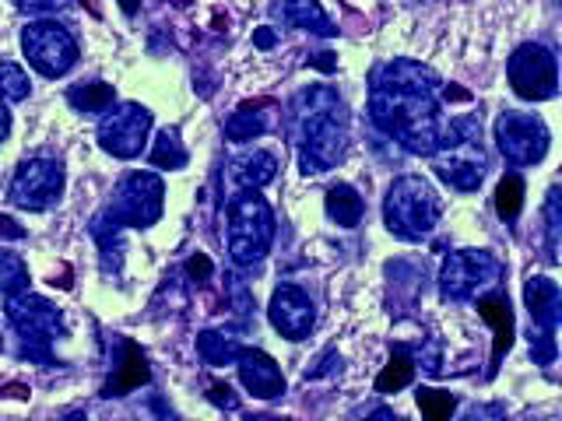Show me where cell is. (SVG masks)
Returning a JSON list of instances; mask_svg holds the SVG:
<instances>
[{
    "instance_id": "obj_1",
    "label": "cell",
    "mask_w": 562,
    "mask_h": 421,
    "mask_svg": "<svg viewBox=\"0 0 562 421\" xmlns=\"http://www.w3.org/2000/svg\"><path fill=\"white\" fill-rule=\"evenodd\" d=\"M439 78L415 60H391L369 75V116L412 155H432L443 140Z\"/></svg>"
},
{
    "instance_id": "obj_2",
    "label": "cell",
    "mask_w": 562,
    "mask_h": 421,
    "mask_svg": "<svg viewBox=\"0 0 562 421\" xmlns=\"http://www.w3.org/2000/svg\"><path fill=\"white\" fill-rule=\"evenodd\" d=\"M295 127H299V166L303 172H327L345 158L348 148V116L341 95L316 84L306 88L295 102Z\"/></svg>"
},
{
    "instance_id": "obj_3",
    "label": "cell",
    "mask_w": 562,
    "mask_h": 421,
    "mask_svg": "<svg viewBox=\"0 0 562 421\" xmlns=\"http://www.w3.org/2000/svg\"><path fill=\"white\" fill-rule=\"evenodd\" d=\"M432 169L439 180H447L457 190H479L485 180L488 158L482 145V130H479V116H464L447 123L443 140L432 151Z\"/></svg>"
},
{
    "instance_id": "obj_4",
    "label": "cell",
    "mask_w": 562,
    "mask_h": 421,
    "mask_svg": "<svg viewBox=\"0 0 562 421\" xmlns=\"http://www.w3.org/2000/svg\"><path fill=\"white\" fill-rule=\"evenodd\" d=\"M439 218H443V201H439L432 183L422 180V175H401V180L386 190L383 221L397 239L418 242L422 236L432 232Z\"/></svg>"
},
{
    "instance_id": "obj_5",
    "label": "cell",
    "mask_w": 562,
    "mask_h": 421,
    "mask_svg": "<svg viewBox=\"0 0 562 421\" xmlns=\"http://www.w3.org/2000/svg\"><path fill=\"white\" fill-rule=\"evenodd\" d=\"M274 239V210L257 190H243L228 204V253L236 263H260Z\"/></svg>"
},
{
    "instance_id": "obj_6",
    "label": "cell",
    "mask_w": 562,
    "mask_h": 421,
    "mask_svg": "<svg viewBox=\"0 0 562 421\" xmlns=\"http://www.w3.org/2000/svg\"><path fill=\"white\" fill-rule=\"evenodd\" d=\"M8 323L14 327L18 341H22V359H35V362H53L49 359V344L57 333H64V312L49 303L43 295L14 292L8 295Z\"/></svg>"
},
{
    "instance_id": "obj_7",
    "label": "cell",
    "mask_w": 562,
    "mask_h": 421,
    "mask_svg": "<svg viewBox=\"0 0 562 421\" xmlns=\"http://www.w3.org/2000/svg\"><path fill=\"white\" fill-rule=\"evenodd\" d=\"M162 201H166V183L155 172H127L113 190L105 221L113 228H148L162 218Z\"/></svg>"
},
{
    "instance_id": "obj_8",
    "label": "cell",
    "mask_w": 562,
    "mask_h": 421,
    "mask_svg": "<svg viewBox=\"0 0 562 421\" xmlns=\"http://www.w3.org/2000/svg\"><path fill=\"white\" fill-rule=\"evenodd\" d=\"M503 268L499 260L488 250H457L443 260V271H439V292L453 303H464L479 292L492 288L499 281Z\"/></svg>"
},
{
    "instance_id": "obj_9",
    "label": "cell",
    "mask_w": 562,
    "mask_h": 421,
    "mask_svg": "<svg viewBox=\"0 0 562 421\" xmlns=\"http://www.w3.org/2000/svg\"><path fill=\"white\" fill-rule=\"evenodd\" d=\"M22 49L35 70L46 78H60L78 64V43L57 22H32L22 29Z\"/></svg>"
},
{
    "instance_id": "obj_10",
    "label": "cell",
    "mask_w": 562,
    "mask_h": 421,
    "mask_svg": "<svg viewBox=\"0 0 562 421\" xmlns=\"http://www.w3.org/2000/svg\"><path fill=\"white\" fill-rule=\"evenodd\" d=\"M64 193V162L53 155L25 158L11 180V201L25 210H46Z\"/></svg>"
},
{
    "instance_id": "obj_11",
    "label": "cell",
    "mask_w": 562,
    "mask_h": 421,
    "mask_svg": "<svg viewBox=\"0 0 562 421\" xmlns=\"http://www.w3.org/2000/svg\"><path fill=\"white\" fill-rule=\"evenodd\" d=\"M509 84L527 102H544L555 95L559 88V67L555 53L541 43H524L514 57H509Z\"/></svg>"
},
{
    "instance_id": "obj_12",
    "label": "cell",
    "mask_w": 562,
    "mask_h": 421,
    "mask_svg": "<svg viewBox=\"0 0 562 421\" xmlns=\"http://www.w3.org/2000/svg\"><path fill=\"white\" fill-rule=\"evenodd\" d=\"M496 140L509 166H538L549 155V127L535 113H503L496 120Z\"/></svg>"
},
{
    "instance_id": "obj_13",
    "label": "cell",
    "mask_w": 562,
    "mask_h": 421,
    "mask_svg": "<svg viewBox=\"0 0 562 421\" xmlns=\"http://www.w3.org/2000/svg\"><path fill=\"white\" fill-rule=\"evenodd\" d=\"M524 303L531 309V355L541 365L555 362V327L562 312V298L552 277H531L524 285Z\"/></svg>"
},
{
    "instance_id": "obj_14",
    "label": "cell",
    "mask_w": 562,
    "mask_h": 421,
    "mask_svg": "<svg viewBox=\"0 0 562 421\" xmlns=\"http://www.w3.org/2000/svg\"><path fill=\"white\" fill-rule=\"evenodd\" d=\"M151 134V113L137 102H123L99 123V145L113 158H134L145 151Z\"/></svg>"
},
{
    "instance_id": "obj_15",
    "label": "cell",
    "mask_w": 562,
    "mask_h": 421,
    "mask_svg": "<svg viewBox=\"0 0 562 421\" xmlns=\"http://www.w3.org/2000/svg\"><path fill=\"white\" fill-rule=\"evenodd\" d=\"M268 316H271L274 330H278L285 341H303V338H310V330H313L316 309H313L310 295H306L303 288H295V285H278L274 295H271Z\"/></svg>"
},
{
    "instance_id": "obj_16",
    "label": "cell",
    "mask_w": 562,
    "mask_h": 421,
    "mask_svg": "<svg viewBox=\"0 0 562 421\" xmlns=\"http://www.w3.org/2000/svg\"><path fill=\"white\" fill-rule=\"evenodd\" d=\"M236 362H239V379L254 397L274 400L285 394V376H281V368L271 355H263L257 348H243Z\"/></svg>"
},
{
    "instance_id": "obj_17",
    "label": "cell",
    "mask_w": 562,
    "mask_h": 421,
    "mask_svg": "<svg viewBox=\"0 0 562 421\" xmlns=\"http://www.w3.org/2000/svg\"><path fill=\"white\" fill-rule=\"evenodd\" d=\"M120 362H116V368L110 373V383L102 386V397H120V394H131V390H137L140 383H148V362H145V355L134 348V344H123V351L116 355Z\"/></svg>"
},
{
    "instance_id": "obj_18",
    "label": "cell",
    "mask_w": 562,
    "mask_h": 421,
    "mask_svg": "<svg viewBox=\"0 0 562 421\" xmlns=\"http://www.w3.org/2000/svg\"><path fill=\"white\" fill-rule=\"evenodd\" d=\"M479 312L488 320L492 333H496V351H492V368H496L509 344H514V309H509L506 295H485L479 298Z\"/></svg>"
},
{
    "instance_id": "obj_19",
    "label": "cell",
    "mask_w": 562,
    "mask_h": 421,
    "mask_svg": "<svg viewBox=\"0 0 562 421\" xmlns=\"http://www.w3.org/2000/svg\"><path fill=\"white\" fill-rule=\"evenodd\" d=\"M281 11H285V22L299 32H310V35H338V25L330 22L324 14V8L316 4V0H281Z\"/></svg>"
},
{
    "instance_id": "obj_20",
    "label": "cell",
    "mask_w": 562,
    "mask_h": 421,
    "mask_svg": "<svg viewBox=\"0 0 562 421\" xmlns=\"http://www.w3.org/2000/svg\"><path fill=\"white\" fill-rule=\"evenodd\" d=\"M263 130H271V102H263V99L239 105V110L225 123V137L228 140H250V137H257Z\"/></svg>"
},
{
    "instance_id": "obj_21",
    "label": "cell",
    "mask_w": 562,
    "mask_h": 421,
    "mask_svg": "<svg viewBox=\"0 0 562 421\" xmlns=\"http://www.w3.org/2000/svg\"><path fill=\"white\" fill-rule=\"evenodd\" d=\"M362 197L351 186H334V190H327V215H330V221H338L341 228H356L359 221H362Z\"/></svg>"
},
{
    "instance_id": "obj_22",
    "label": "cell",
    "mask_w": 562,
    "mask_h": 421,
    "mask_svg": "<svg viewBox=\"0 0 562 421\" xmlns=\"http://www.w3.org/2000/svg\"><path fill=\"white\" fill-rule=\"evenodd\" d=\"M198 351H201V359L207 365H228V362H236L239 359V341L233 338V333H225V330H204L201 338H198Z\"/></svg>"
},
{
    "instance_id": "obj_23",
    "label": "cell",
    "mask_w": 562,
    "mask_h": 421,
    "mask_svg": "<svg viewBox=\"0 0 562 421\" xmlns=\"http://www.w3.org/2000/svg\"><path fill=\"white\" fill-rule=\"evenodd\" d=\"M116 99V92L105 81H88V84H75L67 92V102L75 105L81 113H99V110H110Z\"/></svg>"
},
{
    "instance_id": "obj_24",
    "label": "cell",
    "mask_w": 562,
    "mask_h": 421,
    "mask_svg": "<svg viewBox=\"0 0 562 421\" xmlns=\"http://www.w3.org/2000/svg\"><path fill=\"white\" fill-rule=\"evenodd\" d=\"M274 172H278V158L274 151H254V155H246L243 162L236 166V175H239V183L246 186H263V183H271L274 180Z\"/></svg>"
},
{
    "instance_id": "obj_25",
    "label": "cell",
    "mask_w": 562,
    "mask_h": 421,
    "mask_svg": "<svg viewBox=\"0 0 562 421\" xmlns=\"http://www.w3.org/2000/svg\"><path fill=\"white\" fill-rule=\"evenodd\" d=\"M151 162L158 169H183L187 166V148L180 140V130H162L155 137V148H151Z\"/></svg>"
},
{
    "instance_id": "obj_26",
    "label": "cell",
    "mask_w": 562,
    "mask_h": 421,
    "mask_svg": "<svg viewBox=\"0 0 562 421\" xmlns=\"http://www.w3.org/2000/svg\"><path fill=\"white\" fill-rule=\"evenodd\" d=\"M415 376V362L408 359V351H394L391 365L383 368V373L376 376V390L380 394H397L408 386V379Z\"/></svg>"
},
{
    "instance_id": "obj_27",
    "label": "cell",
    "mask_w": 562,
    "mask_h": 421,
    "mask_svg": "<svg viewBox=\"0 0 562 421\" xmlns=\"http://www.w3.org/2000/svg\"><path fill=\"white\" fill-rule=\"evenodd\" d=\"M520 207H524V180L517 172H506L496 190V210L503 221H517Z\"/></svg>"
},
{
    "instance_id": "obj_28",
    "label": "cell",
    "mask_w": 562,
    "mask_h": 421,
    "mask_svg": "<svg viewBox=\"0 0 562 421\" xmlns=\"http://www.w3.org/2000/svg\"><path fill=\"white\" fill-rule=\"evenodd\" d=\"M418 411L422 421H450L457 411V397L447 390H432V386H422L418 390Z\"/></svg>"
},
{
    "instance_id": "obj_29",
    "label": "cell",
    "mask_w": 562,
    "mask_h": 421,
    "mask_svg": "<svg viewBox=\"0 0 562 421\" xmlns=\"http://www.w3.org/2000/svg\"><path fill=\"white\" fill-rule=\"evenodd\" d=\"M29 288V268L25 260L11 253V250H0V292H25Z\"/></svg>"
},
{
    "instance_id": "obj_30",
    "label": "cell",
    "mask_w": 562,
    "mask_h": 421,
    "mask_svg": "<svg viewBox=\"0 0 562 421\" xmlns=\"http://www.w3.org/2000/svg\"><path fill=\"white\" fill-rule=\"evenodd\" d=\"M0 95L11 99V102H25L32 95L29 70H22V67L11 64V60L0 64Z\"/></svg>"
},
{
    "instance_id": "obj_31",
    "label": "cell",
    "mask_w": 562,
    "mask_h": 421,
    "mask_svg": "<svg viewBox=\"0 0 562 421\" xmlns=\"http://www.w3.org/2000/svg\"><path fill=\"white\" fill-rule=\"evenodd\" d=\"M544 218H549V246H552V257H555V246H559V190H549V204H544Z\"/></svg>"
},
{
    "instance_id": "obj_32",
    "label": "cell",
    "mask_w": 562,
    "mask_h": 421,
    "mask_svg": "<svg viewBox=\"0 0 562 421\" xmlns=\"http://www.w3.org/2000/svg\"><path fill=\"white\" fill-rule=\"evenodd\" d=\"M67 0H18V8L29 11V14H43V11H53V8H64Z\"/></svg>"
},
{
    "instance_id": "obj_33",
    "label": "cell",
    "mask_w": 562,
    "mask_h": 421,
    "mask_svg": "<svg viewBox=\"0 0 562 421\" xmlns=\"http://www.w3.org/2000/svg\"><path fill=\"white\" fill-rule=\"evenodd\" d=\"M464 421H506V418H503V411H499V403H485V408L471 411Z\"/></svg>"
},
{
    "instance_id": "obj_34",
    "label": "cell",
    "mask_w": 562,
    "mask_h": 421,
    "mask_svg": "<svg viewBox=\"0 0 562 421\" xmlns=\"http://www.w3.org/2000/svg\"><path fill=\"white\" fill-rule=\"evenodd\" d=\"M0 239H25V228L18 225L14 218L0 215Z\"/></svg>"
},
{
    "instance_id": "obj_35",
    "label": "cell",
    "mask_w": 562,
    "mask_h": 421,
    "mask_svg": "<svg viewBox=\"0 0 562 421\" xmlns=\"http://www.w3.org/2000/svg\"><path fill=\"white\" fill-rule=\"evenodd\" d=\"M187 268H190V277L204 281V277L211 274V260H207L204 253H198V257H190V263H187Z\"/></svg>"
},
{
    "instance_id": "obj_36",
    "label": "cell",
    "mask_w": 562,
    "mask_h": 421,
    "mask_svg": "<svg viewBox=\"0 0 562 421\" xmlns=\"http://www.w3.org/2000/svg\"><path fill=\"white\" fill-rule=\"evenodd\" d=\"M151 411H155V418H158V421H183L180 414H176V411L169 408L166 400H158V397L151 400Z\"/></svg>"
},
{
    "instance_id": "obj_37",
    "label": "cell",
    "mask_w": 562,
    "mask_h": 421,
    "mask_svg": "<svg viewBox=\"0 0 562 421\" xmlns=\"http://www.w3.org/2000/svg\"><path fill=\"white\" fill-rule=\"evenodd\" d=\"M207 397L215 400V403H222V408H225V403H228V408H236V397H233V390H228V386H215V390H211Z\"/></svg>"
},
{
    "instance_id": "obj_38",
    "label": "cell",
    "mask_w": 562,
    "mask_h": 421,
    "mask_svg": "<svg viewBox=\"0 0 562 421\" xmlns=\"http://www.w3.org/2000/svg\"><path fill=\"white\" fill-rule=\"evenodd\" d=\"M254 43H257L260 49H271V46H274V32H271V29H257V32H254Z\"/></svg>"
},
{
    "instance_id": "obj_39",
    "label": "cell",
    "mask_w": 562,
    "mask_h": 421,
    "mask_svg": "<svg viewBox=\"0 0 562 421\" xmlns=\"http://www.w3.org/2000/svg\"><path fill=\"white\" fill-rule=\"evenodd\" d=\"M313 64L324 70H334V53H321V57H313Z\"/></svg>"
},
{
    "instance_id": "obj_40",
    "label": "cell",
    "mask_w": 562,
    "mask_h": 421,
    "mask_svg": "<svg viewBox=\"0 0 562 421\" xmlns=\"http://www.w3.org/2000/svg\"><path fill=\"white\" fill-rule=\"evenodd\" d=\"M8 123H11V120H8V110H4V102H0V140L8 137Z\"/></svg>"
},
{
    "instance_id": "obj_41",
    "label": "cell",
    "mask_w": 562,
    "mask_h": 421,
    "mask_svg": "<svg viewBox=\"0 0 562 421\" xmlns=\"http://www.w3.org/2000/svg\"><path fill=\"white\" fill-rule=\"evenodd\" d=\"M366 421H394V414L386 411V408H380V411H373V414H369Z\"/></svg>"
},
{
    "instance_id": "obj_42",
    "label": "cell",
    "mask_w": 562,
    "mask_h": 421,
    "mask_svg": "<svg viewBox=\"0 0 562 421\" xmlns=\"http://www.w3.org/2000/svg\"><path fill=\"white\" fill-rule=\"evenodd\" d=\"M137 4H140V0H120L123 14H134V11H137Z\"/></svg>"
},
{
    "instance_id": "obj_43",
    "label": "cell",
    "mask_w": 562,
    "mask_h": 421,
    "mask_svg": "<svg viewBox=\"0 0 562 421\" xmlns=\"http://www.w3.org/2000/svg\"><path fill=\"white\" fill-rule=\"evenodd\" d=\"M60 421H88V418H85L81 411H70V414H67V418H60Z\"/></svg>"
},
{
    "instance_id": "obj_44",
    "label": "cell",
    "mask_w": 562,
    "mask_h": 421,
    "mask_svg": "<svg viewBox=\"0 0 562 421\" xmlns=\"http://www.w3.org/2000/svg\"><path fill=\"white\" fill-rule=\"evenodd\" d=\"M0 348H4V338H0Z\"/></svg>"
},
{
    "instance_id": "obj_45",
    "label": "cell",
    "mask_w": 562,
    "mask_h": 421,
    "mask_svg": "<svg viewBox=\"0 0 562 421\" xmlns=\"http://www.w3.org/2000/svg\"><path fill=\"white\" fill-rule=\"evenodd\" d=\"M250 421H260V418H250Z\"/></svg>"
}]
</instances>
